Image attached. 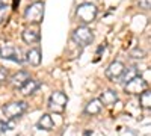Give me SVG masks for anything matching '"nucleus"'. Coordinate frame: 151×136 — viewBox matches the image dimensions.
<instances>
[{
  "mask_svg": "<svg viewBox=\"0 0 151 136\" xmlns=\"http://www.w3.org/2000/svg\"><path fill=\"white\" fill-rule=\"evenodd\" d=\"M144 55H145V53H144L142 50H139V48H136V50H133V52H132V56H133V58H137V59L144 58Z\"/></svg>",
  "mask_w": 151,
  "mask_h": 136,
  "instance_id": "aec40b11",
  "label": "nucleus"
},
{
  "mask_svg": "<svg viewBox=\"0 0 151 136\" xmlns=\"http://www.w3.org/2000/svg\"><path fill=\"white\" fill-rule=\"evenodd\" d=\"M40 86H41V83L38 82V80H35V79H29V80L20 88V92H21L23 95H30V94H33L38 88H40Z\"/></svg>",
  "mask_w": 151,
  "mask_h": 136,
  "instance_id": "f8f14e48",
  "label": "nucleus"
},
{
  "mask_svg": "<svg viewBox=\"0 0 151 136\" xmlns=\"http://www.w3.org/2000/svg\"><path fill=\"white\" fill-rule=\"evenodd\" d=\"M124 70H125V65L122 62H119V60H115V62H112L106 68V77L112 82H118L122 77Z\"/></svg>",
  "mask_w": 151,
  "mask_h": 136,
  "instance_id": "6e6552de",
  "label": "nucleus"
},
{
  "mask_svg": "<svg viewBox=\"0 0 151 136\" xmlns=\"http://www.w3.org/2000/svg\"><path fill=\"white\" fill-rule=\"evenodd\" d=\"M100 100H101L103 106H112V104H115L118 101V94L113 91V89H107V91H104L101 94Z\"/></svg>",
  "mask_w": 151,
  "mask_h": 136,
  "instance_id": "ddd939ff",
  "label": "nucleus"
},
{
  "mask_svg": "<svg viewBox=\"0 0 151 136\" xmlns=\"http://www.w3.org/2000/svg\"><path fill=\"white\" fill-rule=\"evenodd\" d=\"M0 56L3 59H9L14 62H23V56H21V50L11 44H5L0 47Z\"/></svg>",
  "mask_w": 151,
  "mask_h": 136,
  "instance_id": "0eeeda50",
  "label": "nucleus"
},
{
  "mask_svg": "<svg viewBox=\"0 0 151 136\" xmlns=\"http://www.w3.org/2000/svg\"><path fill=\"white\" fill-rule=\"evenodd\" d=\"M53 127H55V121L48 114H44L38 121V129L41 130H53Z\"/></svg>",
  "mask_w": 151,
  "mask_h": 136,
  "instance_id": "2eb2a0df",
  "label": "nucleus"
},
{
  "mask_svg": "<svg viewBox=\"0 0 151 136\" xmlns=\"http://www.w3.org/2000/svg\"><path fill=\"white\" fill-rule=\"evenodd\" d=\"M101 109H103V103L100 98H94V100H91L89 103L86 104L85 107V112L88 115H98L100 112H101Z\"/></svg>",
  "mask_w": 151,
  "mask_h": 136,
  "instance_id": "9b49d317",
  "label": "nucleus"
},
{
  "mask_svg": "<svg viewBox=\"0 0 151 136\" xmlns=\"http://www.w3.org/2000/svg\"><path fill=\"white\" fill-rule=\"evenodd\" d=\"M137 5L142 9H151V0H137Z\"/></svg>",
  "mask_w": 151,
  "mask_h": 136,
  "instance_id": "6ab92c4d",
  "label": "nucleus"
},
{
  "mask_svg": "<svg viewBox=\"0 0 151 136\" xmlns=\"http://www.w3.org/2000/svg\"><path fill=\"white\" fill-rule=\"evenodd\" d=\"M136 76H139V74H137L136 67H129V68H125V70H124V74H122V77H121L119 80H122L124 85H125V83H129L132 79H134Z\"/></svg>",
  "mask_w": 151,
  "mask_h": 136,
  "instance_id": "dca6fc26",
  "label": "nucleus"
},
{
  "mask_svg": "<svg viewBox=\"0 0 151 136\" xmlns=\"http://www.w3.org/2000/svg\"><path fill=\"white\" fill-rule=\"evenodd\" d=\"M73 41L76 44H79L80 47H86V45H89L94 41V33H92V30L89 27L79 26L73 32Z\"/></svg>",
  "mask_w": 151,
  "mask_h": 136,
  "instance_id": "20e7f679",
  "label": "nucleus"
},
{
  "mask_svg": "<svg viewBox=\"0 0 151 136\" xmlns=\"http://www.w3.org/2000/svg\"><path fill=\"white\" fill-rule=\"evenodd\" d=\"M124 89L127 94H134V95H141L145 89H147V82L144 80V77L136 76L134 79H132L129 83H125Z\"/></svg>",
  "mask_w": 151,
  "mask_h": 136,
  "instance_id": "423d86ee",
  "label": "nucleus"
},
{
  "mask_svg": "<svg viewBox=\"0 0 151 136\" xmlns=\"http://www.w3.org/2000/svg\"><path fill=\"white\" fill-rule=\"evenodd\" d=\"M23 36V41L26 44H35V42H40L41 40V33H40V27L36 26H30V27H26L21 33Z\"/></svg>",
  "mask_w": 151,
  "mask_h": 136,
  "instance_id": "1a4fd4ad",
  "label": "nucleus"
},
{
  "mask_svg": "<svg viewBox=\"0 0 151 136\" xmlns=\"http://www.w3.org/2000/svg\"><path fill=\"white\" fill-rule=\"evenodd\" d=\"M67 103H68V97L64 92L56 91L52 94V97L48 100V109L55 114H62L67 107Z\"/></svg>",
  "mask_w": 151,
  "mask_h": 136,
  "instance_id": "39448f33",
  "label": "nucleus"
},
{
  "mask_svg": "<svg viewBox=\"0 0 151 136\" xmlns=\"http://www.w3.org/2000/svg\"><path fill=\"white\" fill-rule=\"evenodd\" d=\"M44 2H33L24 11V20L30 24H40L44 18Z\"/></svg>",
  "mask_w": 151,
  "mask_h": 136,
  "instance_id": "f257e3e1",
  "label": "nucleus"
},
{
  "mask_svg": "<svg viewBox=\"0 0 151 136\" xmlns=\"http://www.w3.org/2000/svg\"><path fill=\"white\" fill-rule=\"evenodd\" d=\"M26 60L30 64V65H33V67H38L41 64V50L40 48H30V50L26 53Z\"/></svg>",
  "mask_w": 151,
  "mask_h": 136,
  "instance_id": "4468645a",
  "label": "nucleus"
},
{
  "mask_svg": "<svg viewBox=\"0 0 151 136\" xmlns=\"http://www.w3.org/2000/svg\"><path fill=\"white\" fill-rule=\"evenodd\" d=\"M29 79H30V76H29V73H27V71H18V73H15L14 76L9 79V83L14 86V88L20 89L21 86L26 83Z\"/></svg>",
  "mask_w": 151,
  "mask_h": 136,
  "instance_id": "9d476101",
  "label": "nucleus"
},
{
  "mask_svg": "<svg viewBox=\"0 0 151 136\" xmlns=\"http://www.w3.org/2000/svg\"><path fill=\"white\" fill-rule=\"evenodd\" d=\"M139 103L144 109H151V89H145L139 95Z\"/></svg>",
  "mask_w": 151,
  "mask_h": 136,
  "instance_id": "f3484780",
  "label": "nucleus"
},
{
  "mask_svg": "<svg viewBox=\"0 0 151 136\" xmlns=\"http://www.w3.org/2000/svg\"><path fill=\"white\" fill-rule=\"evenodd\" d=\"M9 80V73H8V70L6 68H2L0 67V82H8Z\"/></svg>",
  "mask_w": 151,
  "mask_h": 136,
  "instance_id": "a211bd4d",
  "label": "nucleus"
},
{
  "mask_svg": "<svg viewBox=\"0 0 151 136\" xmlns=\"http://www.w3.org/2000/svg\"><path fill=\"white\" fill-rule=\"evenodd\" d=\"M97 14H98V11H97L95 5H92V3H82L76 9V17L83 24L92 23L97 18Z\"/></svg>",
  "mask_w": 151,
  "mask_h": 136,
  "instance_id": "f03ea898",
  "label": "nucleus"
},
{
  "mask_svg": "<svg viewBox=\"0 0 151 136\" xmlns=\"http://www.w3.org/2000/svg\"><path fill=\"white\" fill-rule=\"evenodd\" d=\"M2 110H3V115L6 117V119H15L27 110V103L26 101H12V103L5 104L2 107Z\"/></svg>",
  "mask_w": 151,
  "mask_h": 136,
  "instance_id": "7ed1b4c3",
  "label": "nucleus"
}]
</instances>
